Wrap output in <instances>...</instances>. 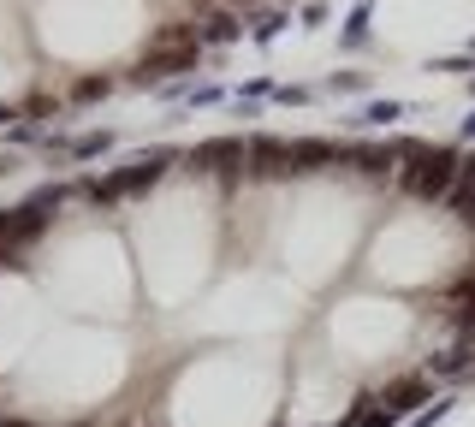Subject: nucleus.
Here are the masks:
<instances>
[{
  "label": "nucleus",
  "mask_w": 475,
  "mask_h": 427,
  "mask_svg": "<svg viewBox=\"0 0 475 427\" xmlns=\"http://www.w3.org/2000/svg\"><path fill=\"white\" fill-rule=\"evenodd\" d=\"M428 398H434V374H410V380H398V386L380 392V410H387V415H410V410H422Z\"/></svg>",
  "instance_id": "nucleus-1"
},
{
  "label": "nucleus",
  "mask_w": 475,
  "mask_h": 427,
  "mask_svg": "<svg viewBox=\"0 0 475 427\" xmlns=\"http://www.w3.org/2000/svg\"><path fill=\"white\" fill-rule=\"evenodd\" d=\"M404 114V107H398V101H369V107H362V125H387V119H398Z\"/></svg>",
  "instance_id": "nucleus-2"
},
{
  "label": "nucleus",
  "mask_w": 475,
  "mask_h": 427,
  "mask_svg": "<svg viewBox=\"0 0 475 427\" xmlns=\"http://www.w3.org/2000/svg\"><path fill=\"white\" fill-rule=\"evenodd\" d=\"M446 410H452V404H434V410H422V415H416V422H410V427H434V422H440V415H446Z\"/></svg>",
  "instance_id": "nucleus-3"
},
{
  "label": "nucleus",
  "mask_w": 475,
  "mask_h": 427,
  "mask_svg": "<svg viewBox=\"0 0 475 427\" xmlns=\"http://www.w3.org/2000/svg\"><path fill=\"white\" fill-rule=\"evenodd\" d=\"M215 6H232V13H244V6H261V0H215Z\"/></svg>",
  "instance_id": "nucleus-4"
},
{
  "label": "nucleus",
  "mask_w": 475,
  "mask_h": 427,
  "mask_svg": "<svg viewBox=\"0 0 475 427\" xmlns=\"http://www.w3.org/2000/svg\"><path fill=\"white\" fill-rule=\"evenodd\" d=\"M6 119H13V107H6V101H0V125H6Z\"/></svg>",
  "instance_id": "nucleus-5"
}]
</instances>
